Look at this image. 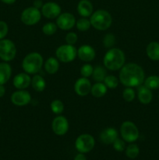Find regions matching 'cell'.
Returning <instances> with one entry per match:
<instances>
[{
	"mask_svg": "<svg viewBox=\"0 0 159 160\" xmlns=\"http://www.w3.org/2000/svg\"><path fill=\"white\" fill-rule=\"evenodd\" d=\"M147 57L153 61H159V42H151L146 48Z\"/></svg>",
	"mask_w": 159,
	"mask_h": 160,
	"instance_id": "21",
	"label": "cell"
},
{
	"mask_svg": "<svg viewBox=\"0 0 159 160\" xmlns=\"http://www.w3.org/2000/svg\"><path fill=\"white\" fill-rule=\"evenodd\" d=\"M115 43V37L113 34H107L103 38V45L108 48H112Z\"/></svg>",
	"mask_w": 159,
	"mask_h": 160,
	"instance_id": "34",
	"label": "cell"
},
{
	"mask_svg": "<svg viewBox=\"0 0 159 160\" xmlns=\"http://www.w3.org/2000/svg\"><path fill=\"white\" fill-rule=\"evenodd\" d=\"M73 160H87V158H86L85 155H84V153L79 152L76 156H75Z\"/></svg>",
	"mask_w": 159,
	"mask_h": 160,
	"instance_id": "39",
	"label": "cell"
},
{
	"mask_svg": "<svg viewBox=\"0 0 159 160\" xmlns=\"http://www.w3.org/2000/svg\"><path fill=\"white\" fill-rule=\"evenodd\" d=\"M136 97V92L134 91L133 88L126 87V88L123 92V98L125 101L130 102L133 101Z\"/></svg>",
	"mask_w": 159,
	"mask_h": 160,
	"instance_id": "32",
	"label": "cell"
},
{
	"mask_svg": "<svg viewBox=\"0 0 159 160\" xmlns=\"http://www.w3.org/2000/svg\"><path fill=\"white\" fill-rule=\"evenodd\" d=\"M0 122H1V117H0Z\"/></svg>",
	"mask_w": 159,
	"mask_h": 160,
	"instance_id": "42",
	"label": "cell"
},
{
	"mask_svg": "<svg viewBox=\"0 0 159 160\" xmlns=\"http://www.w3.org/2000/svg\"><path fill=\"white\" fill-rule=\"evenodd\" d=\"M5 94H6V88H5L4 85L0 84V98L4 96Z\"/></svg>",
	"mask_w": 159,
	"mask_h": 160,
	"instance_id": "40",
	"label": "cell"
},
{
	"mask_svg": "<svg viewBox=\"0 0 159 160\" xmlns=\"http://www.w3.org/2000/svg\"><path fill=\"white\" fill-rule=\"evenodd\" d=\"M125 61L126 57L124 52L123 50L117 48H109L103 58L104 67L112 71L119 70L124 66Z\"/></svg>",
	"mask_w": 159,
	"mask_h": 160,
	"instance_id": "2",
	"label": "cell"
},
{
	"mask_svg": "<svg viewBox=\"0 0 159 160\" xmlns=\"http://www.w3.org/2000/svg\"><path fill=\"white\" fill-rule=\"evenodd\" d=\"M31 86L33 89L37 92H42L46 88V81L41 75L34 74L31 78Z\"/></svg>",
	"mask_w": 159,
	"mask_h": 160,
	"instance_id": "23",
	"label": "cell"
},
{
	"mask_svg": "<svg viewBox=\"0 0 159 160\" xmlns=\"http://www.w3.org/2000/svg\"><path fill=\"white\" fill-rule=\"evenodd\" d=\"M55 56L59 62L69 63L73 62L77 56V49L74 45L65 44L58 47L55 51Z\"/></svg>",
	"mask_w": 159,
	"mask_h": 160,
	"instance_id": "6",
	"label": "cell"
},
{
	"mask_svg": "<svg viewBox=\"0 0 159 160\" xmlns=\"http://www.w3.org/2000/svg\"><path fill=\"white\" fill-rule=\"evenodd\" d=\"M106 76H107V70L106 68H104V67L97 66L94 68L92 78L96 82H103Z\"/></svg>",
	"mask_w": 159,
	"mask_h": 160,
	"instance_id": "25",
	"label": "cell"
},
{
	"mask_svg": "<svg viewBox=\"0 0 159 160\" xmlns=\"http://www.w3.org/2000/svg\"><path fill=\"white\" fill-rule=\"evenodd\" d=\"M17 55V47L14 42L9 39L0 40V59L4 62H9Z\"/></svg>",
	"mask_w": 159,
	"mask_h": 160,
	"instance_id": "8",
	"label": "cell"
},
{
	"mask_svg": "<svg viewBox=\"0 0 159 160\" xmlns=\"http://www.w3.org/2000/svg\"><path fill=\"white\" fill-rule=\"evenodd\" d=\"M118 80L125 87H139L145 80L144 70L138 64L127 63L120 69Z\"/></svg>",
	"mask_w": 159,
	"mask_h": 160,
	"instance_id": "1",
	"label": "cell"
},
{
	"mask_svg": "<svg viewBox=\"0 0 159 160\" xmlns=\"http://www.w3.org/2000/svg\"><path fill=\"white\" fill-rule=\"evenodd\" d=\"M100 141L104 145H111L118 138V131L114 128H107L100 134Z\"/></svg>",
	"mask_w": 159,
	"mask_h": 160,
	"instance_id": "17",
	"label": "cell"
},
{
	"mask_svg": "<svg viewBox=\"0 0 159 160\" xmlns=\"http://www.w3.org/2000/svg\"><path fill=\"white\" fill-rule=\"evenodd\" d=\"M91 87L92 85L90 80H88V78L82 77L80 78H78L75 82L74 91L76 95L84 97L90 93Z\"/></svg>",
	"mask_w": 159,
	"mask_h": 160,
	"instance_id": "14",
	"label": "cell"
},
{
	"mask_svg": "<svg viewBox=\"0 0 159 160\" xmlns=\"http://www.w3.org/2000/svg\"><path fill=\"white\" fill-rule=\"evenodd\" d=\"M11 102L17 106H25L31 101V95L27 91L17 90L11 95Z\"/></svg>",
	"mask_w": 159,
	"mask_h": 160,
	"instance_id": "13",
	"label": "cell"
},
{
	"mask_svg": "<svg viewBox=\"0 0 159 160\" xmlns=\"http://www.w3.org/2000/svg\"><path fill=\"white\" fill-rule=\"evenodd\" d=\"M77 12L82 17H90L94 12V6L89 0H80L78 2Z\"/></svg>",
	"mask_w": 159,
	"mask_h": 160,
	"instance_id": "18",
	"label": "cell"
},
{
	"mask_svg": "<svg viewBox=\"0 0 159 160\" xmlns=\"http://www.w3.org/2000/svg\"><path fill=\"white\" fill-rule=\"evenodd\" d=\"M118 81L119 80L114 75H107L106 78H104L103 83L105 84L108 88L115 89L118 87Z\"/></svg>",
	"mask_w": 159,
	"mask_h": 160,
	"instance_id": "30",
	"label": "cell"
},
{
	"mask_svg": "<svg viewBox=\"0 0 159 160\" xmlns=\"http://www.w3.org/2000/svg\"><path fill=\"white\" fill-rule=\"evenodd\" d=\"M51 129L56 135H65L69 131L68 120L64 116H57L53 119L52 123H51Z\"/></svg>",
	"mask_w": 159,
	"mask_h": 160,
	"instance_id": "10",
	"label": "cell"
},
{
	"mask_svg": "<svg viewBox=\"0 0 159 160\" xmlns=\"http://www.w3.org/2000/svg\"><path fill=\"white\" fill-rule=\"evenodd\" d=\"M140 154V148L136 144L131 143L126 148V156L129 159H134Z\"/></svg>",
	"mask_w": 159,
	"mask_h": 160,
	"instance_id": "27",
	"label": "cell"
},
{
	"mask_svg": "<svg viewBox=\"0 0 159 160\" xmlns=\"http://www.w3.org/2000/svg\"><path fill=\"white\" fill-rule=\"evenodd\" d=\"M51 107V112L56 115H60L64 111V104L61 100L59 99H55L53 100L50 105Z\"/></svg>",
	"mask_w": 159,
	"mask_h": 160,
	"instance_id": "29",
	"label": "cell"
},
{
	"mask_svg": "<svg viewBox=\"0 0 159 160\" xmlns=\"http://www.w3.org/2000/svg\"><path fill=\"white\" fill-rule=\"evenodd\" d=\"M31 83V78L26 73H20L14 77L12 80L13 86L18 90H24L27 88Z\"/></svg>",
	"mask_w": 159,
	"mask_h": 160,
	"instance_id": "16",
	"label": "cell"
},
{
	"mask_svg": "<svg viewBox=\"0 0 159 160\" xmlns=\"http://www.w3.org/2000/svg\"><path fill=\"white\" fill-rule=\"evenodd\" d=\"M1 1L3 3H5V4L12 5L13 4V3H15L17 0H1Z\"/></svg>",
	"mask_w": 159,
	"mask_h": 160,
	"instance_id": "41",
	"label": "cell"
},
{
	"mask_svg": "<svg viewBox=\"0 0 159 160\" xmlns=\"http://www.w3.org/2000/svg\"><path fill=\"white\" fill-rule=\"evenodd\" d=\"M144 86L150 90H156L159 88V77L157 75H151L143 81Z\"/></svg>",
	"mask_w": 159,
	"mask_h": 160,
	"instance_id": "26",
	"label": "cell"
},
{
	"mask_svg": "<svg viewBox=\"0 0 159 160\" xmlns=\"http://www.w3.org/2000/svg\"><path fill=\"white\" fill-rule=\"evenodd\" d=\"M44 59L38 52H31L26 55L22 61V68L28 74H37L42 68Z\"/></svg>",
	"mask_w": 159,
	"mask_h": 160,
	"instance_id": "3",
	"label": "cell"
},
{
	"mask_svg": "<svg viewBox=\"0 0 159 160\" xmlns=\"http://www.w3.org/2000/svg\"><path fill=\"white\" fill-rule=\"evenodd\" d=\"M12 75V68L7 62H0V84L4 85L9 81Z\"/></svg>",
	"mask_w": 159,
	"mask_h": 160,
	"instance_id": "20",
	"label": "cell"
},
{
	"mask_svg": "<svg viewBox=\"0 0 159 160\" xmlns=\"http://www.w3.org/2000/svg\"><path fill=\"white\" fill-rule=\"evenodd\" d=\"M125 141L123 139H120V138H117L115 142L112 143V145H113V148L115 150L116 152H121L124 151L126 149V144H125Z\"/></svg>",
	"mask_w": 159,
	"mask_h": 160,
	"instance_id": "35",
	"label": "cell"
},
{
	"mask_svg": "<svg viewBox=\"0 0 159 160\" xmlns=\"http://www.w3.org/2000/svg\"><path fill=\"white\" fill-rule=\"evenodd\" d=\"M94 67L90 63H85L80 68V74L83 78H88L89 77L92 76L93 73Z\"/></svg>",
	"mask_w": 159,
	"mask_h": 160,
	"instance_id": "33",
	"label": "cell"
},
{
	"mask_svg": "<svg viewBox=\"0 0 159 160\" xmlns=\"http://www.w3.org/2000/svg\"><path fill=\"white\" fill-rule=\"evenodd\" d=\"M108 88L103 82H96L92 85L90 89V94L94 98H101L107 93Z\"/></svg>",
	"mask_w": 159,
	"mask_h": 160,
	"instance_id": "24",
	"label": "cell"
},
{
	"mask_svg": "<svg viewBox=\"0 0 159 160\" xmlns=\"http://www.w3.org/2000/svg\"><path fill=\"white\" fill-rule=\"evenodd\" d=\"M9 31V27L5 21L0 20V40L4 39Z\"/></svg>",
	"mask_w": 159,
	"mask_h": 160,
	"instance_id": "37",
	"label": "cell"
},
{
	"mask_svg": "<svg viewBox=\"0 0 159 160\" xmlns=\"http://www.w3.org/2000/svg\"><path fill=\"white\" fill-rule=\"evenodd\" d=\"M76 18L70 12H62L56 18V25L62 31L71 30L76 25Z\"/></svg>",
	"mask_w": 159,
	"mask_h": 160,
	"instance_id": "11",
	"label": "cell"
},
{
	"mask_svg": "<svg viewBox=\"0 0 159 160\" xmlns=\"http://www.w3.org/2000/svg\"><path fill=\"white\" fill-rule=\"evenodd\" d=\"M90 21L94 29L102 31L110 28L112 23V17L107 10L98 9L90 16Z\"/></svg>",
	"mask_w": 159,
	"mask_h": 160,
	"instance_id": "4",
	"label": "cell"
},
{
	"mask_svg": "<svg viewBox=\"0 0 159 160\" xmlns=\"http://www.w3.org/2000/svg\"><path fill=\"white\" fill-rule=\"evenodd\" d=\"M65 40L66 44L74 45L78 41V36L75 32H69L65 35Z\"/></svg>",
	"mask_w": 159,
	"mask_h": 160,
	"instance_id": "36",
	"label": "cell"
},
{
	"mask_svg": "<svg viewBox=\"0 0 159 160\" xmlns=\"http://www.w3.org/2000/svg\"><path fill=\"white\" fill-rule=\"evenodd\" d=\"M41 16L40 9L34 6H31L23 9L20 15V20L26 26H34L40 21Z\"/></svg>",
	"mask_w": 159,
	"mask_h": 160,
	"instance_id": "7",
	"label": "cell"
},
{
	"mask_svg": "<svg viewBox=\"0 0 159 160\" xmlns=\"http://www.w3.org/2000/svg\"><path fill=\"white\" fill-rule=\"evenodd\" d=\"M120 134L123 140L128 143H133L139 138L140 132L137 125L132 121H125L120 127Z\"/></svg>",
	"mask_w": 159,
	"mask_h": 160,
	"instance_id": "5",
	"label": "cell"
},
{
	"mask_svg": "<svg viewBox=\"0 0 159 160\" xmlns=\"http://www.w3.org/2000/svg\"><path fill=\"white\" fill-rule=\"evenodd\" d=\"M95 145L94 138L89 134H82L76 138L75 141V148L80 153H88Z\"/></svg>",
	"mask_w": 159,
	"mask_h": 160,
	"instance_id": "9",
	"label": "cell"
},
{
	"mask_svg": "<svg viewBox=\"0 0 159 160\" xmlns=\"http://www.w3.org/2000/svg\"><path fill=\"white\" fill-rule=\"evenodd\" d=\"M76 27L77 28L78 31H81V32H84V31H88L91 27V23H90V19H87V17H82L80 18L76 21Z\"/></svg>",
	"mask_w": 159,
	"mask_h": 160,
	"instance_id": "28",
	"label": "cell"
},
{
	"mask_svg": "<svg viewBox=\"0 0 159 160\" xmlns=\"http://www.w3.org/2000/svg\"><path fill=\"white\" fill-rule=\"evenodd\" d=\"M137 98L140 102L142 104L147 105L152 101L153 94L151 90L143 86H139L138 91H137Z\"/></svg>",
	"mask_w": 159,
	"mask_h": 160,
	"instance_id": "19",
	"label": "cell"
},
{
	"mask_svg": "<svg viewBox=\"0 0 159 160\" xmlns=\"http://www.w3.org/2000/svg\"><path fill=\"white\" fill-rule=\"evenodd\" d=\"M33 5H34L33 6H34V7H36V8H37V9H41V7L43 6L44 3L41 0H35V1L34 2V4Z\"/></svg>",
	"mask_w": 159,
	"mask_h": 160,
	"instance_id": "38",
	"label": "cell"
},
{
	"mask_svg": "<svg viewBox=\"0 0 159 160\" xmlns=\"http://www.w3.org/2000/svg\"><path fill=\"white\" fill-rule=\"evenodd\" d=\"M42 16L47 19H56L61 13H62V9L61 6L58 3L54 2H48L44 3L43 6L41 9Z\"/></svg>",
	"mask_w": 159,
	"mask_h": 160,
	"instance_id": "12",
	"label": "cell"
},
{
	"mask_svg": "<svg viewBox=\"0 0 159 160\" xmlns=\"http://www.w3.org/2000/svg\"><path fill=\"white\" fill-rule=\"evenodd\" d=\"M96 52L89 45H83L77 49V56L84 62H90L94 59Z\"/></svg>",
	"mask_w": 159,
	"mask_h": 160,
	"instance_id": "15",
	"label": "cell"
},
{
	"mask_svg": "<svg viewBox=\"0 0 159 160\" xmlns=\"http://www.w3.org/2000/svg\"><path fill=\"white\" fill-rule=\"evenodd\" d=\"M45 70L49 74H55L59 70V61L57 58L49 57L45 62Z\"/></svg>",
	"mask_w": 159,
	"mask_h": 160,
	"instance_id": "22",
	"label": "cell"
},
{
	"mask_svg": "<svg viewBox=\"0 0 159 160\" xmlns=\"http://www.w3.org/2000/svg\"><path fill=\"white\" fill-rule=\"evenodd\" d=\"M57 25L53 22H48L45 23L42 27V32L47 36H51L57 31Z\"/></svg>",
	"mask_w": 159,
	"mask_h": 160,
	"instance_id": "31",
	"label": "cell"
}]
</instances>
